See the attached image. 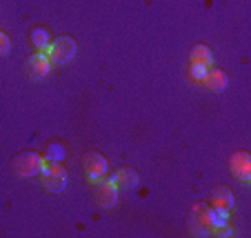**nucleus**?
Here are the masks:
<instances>
[{"mask_svg": "<svg viewBox=\"0 0 251 238\" xmlns=\"http://www.w3.org/2000/svg\"><path fill=\"white\" fill-rule=\"evenodd\" d=\"M40 165H43V156L38 152H20L11 160V172L20 178H31L40 174Z\"/></svg>", "mask_w": 251, "mask_h": 238, "instance_id": "7ed1b4c3", "label": "nucleus"}, {"mask_svg": "<svg viewBox=\"0 0 251 238\" xmlns=\"http://www.w3.org/2000/svg\"><path fill=\"white\" fill-rule=\"evenodd\" d=\"M94 185V198L100 207L104 210H109V207L116 205V200H118V185H116L114 178H102L100 176Z\"/></svg>", "mask_w": 251, "mask_h": 238, "instance_id": "20e7f679", "label": "nucleus"}, {"mask_svg": "<svg viewBox=\"0 0 251 238\" xmlns=\"http://www.w3.org/2000/svg\"><path fill=\"white\" fill-rule=\"evenodd\" d=\"M116 181V185H118V189H131V187H136L138 183H140V178H138V174L133 172L131 167H120L118 172L111 176Z\"/></svg>", "mask_w": 251, "mask_h": 238, "instance_id": "9d476101", "label": "nucleus"}, {"mask_svg": "<svg viewBox=\"0 0 251 238\" xmlns=\"http://www.w3.org/2000/svg\"><path fill=\"white\" fill-rule=\"evenodd\" d=\"M76 52H78V45L71 36H56V40H51V43L47 45V49H45L49 62L56 67L71 62L74 56H76Z\"/></svg>", "mask_w": 251, "mask_h": 238, "instance_id": "f03ea898", "label": "nucleus"}, {"mask_svg": "<svg viewBox=\"0 0 251 238\" xmlns=\"http://www.w3.org/2000/svg\"><path fill=\"white\" fill-rule=\"evenodd\" d=\"M40 181H43L45 189L51 194H60L67 187V172L58 160H51L49 156H43V165H40Z\"/></svg>", "mask_w": 251, "mask_h": 238, "instance_id": "f257e3e1", "label": "nucleus"}, {"mask_svg": "<svg viewBox=\"0 0 251 238\" xmlns=\"http://www.w3.org/2000/svg\"><path fill=\"white\" fill-rule=\"evenodd\" d=\"M82 167H85L87 181L96 183L100 176H104V172H107V158L98 152H87L85 156H82Z\"/></svg>", "mask_w": 251, "mask_h": 238, "instance_id": "0eeeda50", "label": "nucleus"}, {"mask_svg": "<svg viewBox=\"0 0 251 238\" xmlns=\"http://www.w3.org/2000/svg\"><path fill=\"white\" fill-rule=\"evenodd\" d=\"M211 203H213V210H220V212H231L233 205H236L231 189H229V187H225V185H218L216 189H213Z\"/></svg>", "mask_w": 251, "mask_h": 238, "instance_id": "6e6552de", "label": "nucleus"}, {"mask_svg": "<svg viewBox=\"0 0 251 238\" xmlns=\"http://www.w3.org/2000/svg\"><path fill=\"white\" fill-rule=\"evenodd\" d=\"M49 43H51V38H49V33L45 31V29H38V27L31 29V45L38 49V52H45Z\"/></svg>", "mask_w": 251, "mask_h": 238, "instance_id": "f8f14e48", "label": "nucleus"}, {"mask_svg": "<svg viewBox=\"0 0 251 238\" xmlns=\"http://www.w3.org/2000/svg\"><path fill=\"white\" fill-rule=\"evenodd\" d=\"M189 60L191 65H204V67H211L213 56H211V49L207 45H196L189 53Z\"/></svg>", "mask_w": 251, "mask_h": 238, "instance_id": "9b49d317", "label": "nucleus"}, {"mask_svg": "<svg viewBox=\"0 0 251 238\" xmlns=\"http://www.w3.org/2000/svg\"><path fill=\"white\" fill-rule=\"evenodd\" d=\"M11 49V43H9V36L5 31H0V58H5Z\"/></svg>", "mask_w": 251, "mask_h": 238, "instance_id": "dca6fc26", "label": "nucleus"}, {"mask_svg": "<svg viewBox=\"0 0 251 238\" xmlns=\"http://www.w3.org/2000/svg\"><path fill=\"white\" fill-rule=\"evenodd\" d=\"M227 74L223 72V69H207V74H204L202 78V85L207 87L209 91H225L227 89Z\"/></svg>", "mask_w": 251, "mask_h": 238, "instance_id": "1a4fd4ad", "label": "nucleus"}, {"mask_svg": "<svg viewBox=\"0 0 251 238\" xmlns=\"http://www.w3.org/2000/svg\"><path fill=\"white\" fill-rule=\"evenodd\" d=\"M207 69H209V67H204V65H191V67H189V76L194 78L196 82H202V78H204V74H207Z\"/></svg>", "mask_w": 251, "mask_h": 238, "instance_id": "2eb2a0df", "label": "nucleus"}, {"mask_svg": "<svg viewBox=\"0 0 251 238\" xmlns=\"http://www.w3.org/2000/svg\"><path fill=\"white\" fill-rule=\"evenodd\" d=\"M229 169L231 174L242 183L251 181V154L240 149V152H233L231 158H229Z\"/></svg>", "mask_w": 251, "mask_h": 238, "instance_id": "423d86ee", "label": "nucleus"}, {"mask_svg": "<svg viewBox=\"0 0 251 238\" xmlns=\"http://www.w3.org/2000/svg\"><path fill=\"white\" fill-rule=\"evenodd\" d=\"M211 207L209 205H204V203H198V205H194V210H191V214L196 216V218L200 220V223L204 225V227H209L211 229Z\"/></svg>", "mask_w": 251, "mask_h": 238, "instance_id": "ddd939ff", "label": "nucleus"}, {"mask_svg": "<svg viewBox=\"0 0 251 238\" xmlns=\"http://www.w3.org/2000/svg\"><path fill=\"white\" fill-rule=\"evenodd\" d=\"M49 72H51V62H49L45 52L33 53V56H29L27 60H25V74H27V78H31V80H43V78H47Z\"/></svg>", "mask_w": 251, "mask_h": 238, "instance_id": "39448f33", "label": "nucleus"}, {"mask_svg": "<svg viewBox=\"0 0 251 238\" xmlns=\"http://www.w3.org/2000/svg\"><path fill=\"white\" fill-rule=\"evenodd\" d=\"M187 227H189V232L194 234V236H209V234H211V229L204 227L194 214H189V218H187Z\"/></svg>", "mask_w": 251, "mask_h": 238, "instance_id": "4468645a", "label": "nucleus"}]
</instances>
